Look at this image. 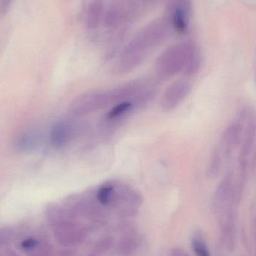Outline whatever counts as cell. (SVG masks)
Masks as SVG:
<instances>
[{
	"label": "cell",
	"mask_w": 256,
	"mask_h": 256,
	"mask_svg": "<svg viewBox=\"0 0 256 256\" xmlns=\"http://www.w3.org/2000/svg\"><path fill=\"white\" fill-rule=\"evenodd\" d=\"M138 239L135 232H126L116 244V250L121 256H131L137 250Z\"/></svg>",
	"instance_id": "obj_10"
},
{
	"label": "cell",
	"mask_w": 256,
	"mask_h": 256,
	"mask_svg": "<svg viewBox=\"0 0 256 256\" xmlns=\"http://www.w3.org/2000/svg\"><path fill=\"white\" fill-rule=\"evenodd\" d=\"M192 248L196 256H210L208 249L204 242L198 238L192 240Z\"/></svg>",
	"instance_id": "obj_14"
},
{
	"label": "cell",
	"mask_w": 256,
	"mask_h": 256,
	"mask_svg": "<svg viewBox=\"0 0 256 256\" xmlns=\"http://www.w3.org/2000/svg\"><path fill=\"white\" fill-rule=\"evenodd\" d=\"M68 212V210H67ZM55 237L60 244L64 246H75L85 240L86 230L68 212L67 215L54 225Z\"/></svg>",
	"instance_id": "obj_4"
},
{
	"label": "cell",
	"mask_w": 256,
	"mask_h": 256,
	"mask_svg": "<svg viewBox=\"0 0 256 256\" xmlns=\"http://www.w3.org/2000/svg\"><path fill=\"white\" fill-rule=\"evenodd\" d=\"M76 131V126L72 122H58L51 129V143L54 147H63L74 137Z\"/></svg>",
	"instance_id": "obj_7"
},
{
	"label": "cell",
	"mask_w": 256,
	"mask_h": 256,
	"mask_svg": "<svg viewBox=\"0 0 256 256\" xmlns=\"http://www.w3.org/2000/svg\"><path fill=\"white\" fill-rule=\"evenodd\" d=\"M171 256H190L186 254L183 250L179 249V248H176L172 250L171 252Z\"/></svg>",
	"instance_id": "obj_16"
},
{
	"label": "cell",
	"mask_w": 256,
	"mask_h": 256,
	"mask_svg": "<svg viewBox=\"0 0 256 256\" xmlns=\"http://www.w3.org/2000/svg\"><path fill=\"white\" fill-rule=\"evenodd\" d=\"M192 85L188 80H176L168 86L162 97L160 106L164 110H172L177 108L190 92Z\"/></svg>",
	"instance_id": "obj_6"
},
{
	"label": "cell",
	"mask_w": 256,
	"mask_h": 256,
	"mask_svg": "<svg viewBox=\"0 0 256 256\" xmlns=\"http://www.w3.org/2000/svg\"><path fill=\"white\" fill-rule=\"evenodd\" d=\"M115 242L111 237H104L98 240L93 248V252L98 254H103L108 252L114 248Z\"/></svg>",
	"instance_id": "obj_13"
},
{
	"label": "cell",
	"mask_w": 256,
	"mask_h": 256,
	"mask_svg": "<svg viewBox=\"0 0 256 256\" xmlns=\"http://www.w3.org/2000/svg\"><path fill=\"white\" fill-rule=\"evenodd\" d=\"M124 100L122 86L108 91L91 92L75 98L70 105V112L75 116H84Z\"/></svg>",
	"instance_id": "obj_2"
},
{
	"label": "cell",
	"mask_w": 256,
	"mask_h": 256,
	"mask_svg": "<svg viewBox=\"0 0 256 256\" xmlns=\"http://www.w3.org/2000/svg\"><path fill=\"white\" fill-rule=\"evenodd\" d=\"M192 12L191 0H168L167 21L178 33L186 32Z\"/></svg>",
	"instance_id": "obj_5"
},
{
	"label": "cell",
	"mask_w": 256,
	"mask_h": 256,
	"mask_svg": "<svg viewBox=\"0 0 256 256\" xmlns=\"http://www.w3.org/2000/svg\"><path fill=\"white\" fill-rule=\"evenodd\" d=\"M104 16V4L103 0H92L86 14V24L88 30L99 28Z\"/></svg>",
	"instance_id": "obj_8"
},
{
	"label": "cell",
	"mask_w": 256,
	"mask_h": 256,
	"mask_svg": "<svg viewBox=\"0 0 256 256\" xmlns=\"http://www.w3.org/2000/svg\"><path fill=\"white\" fill-rule=\"evenodd\" d=\"M39 137L34 132H26L22 134L18 140V146L22 150H31L38 146Z\"/></svg>",
	"instance_id": "obj_12"
},
{
	"label": "cell",
	"mask_w": 256,
	"mask_h": 256,
	"mask_svg": "<svg viewBox=\"0 0 256 256\" xmlns=\"http://www.w3.org/2000/svg\"><path fill=\"white\" fill-rule=\"evenodd\" d=\"M194 44L183 42L172 45L162 52L156 62V72L160 78L166 79L184 72Z\"/></svg>",
	"instance_id": "obj_3"
},
{
	"label": "cell",
	"mask_w": 256,
	"mask_h": 256,
	"mask_svg": "<svg viewBox=\"0 0 256 256\" xmlns=\"http://www.w3.org/2000/svg\"><path fill=\"white\" fill-rule=\"evenodd\" d=\"M200 66H201V54L196 45L194 44L190 54L184 73L189 76L196 74L200 70Z\"/></svg>",
	"instance_id": "obj_11"
},
{
	"label": "cell",
	"mask_w": 256,
	"mask_h": 256,
	"mask_svg": "<svg viewBox=\"0 0 256 256\" xmlns=\"http://www.w3.org/2000/svg\"><path fill=\"white\" fill-rule=\"evenodd\" d=\"M128 18L127 9L124 2H116L104 13V22L106 28L114 30L117 28L123 20Z\"/></svg>",
	"instance_id": "obj_9"
},
{
	"label": "cell",
	"mask_w": 256,
	"mask_h": 256,
	"mask_svg": "<svg viewBox=\"0 0 256 256\" xmlns=\"http://www.w3.org/2000/svg\"><path fill=\"white\" fill-rule=\"evenodd\" d=\"M38 240L34 238H28L25 239L21 242V248L22 249L26 250L36 249V248L38 246Z\"/></svg>",
	"instance_id": "obj_15"
},
{
	"label": "cell",
	"mask_w": 256,
	"mask_h": 256,
	"mask_svg": "<svg viewBox=\"0 0 256 256\" xmlns=\"http://www.w3.org/2000/svg\"><path fill=\"white\" fill-rule=\"evenodd\" d=\"M170 30V25L166 20H158L144 27L120 54L116 62V72L127 73L138 67L152 50L166 38Z\"/></svg>",
	"instance_id": "obj_1"
},
{
	"label": "cell",
	"mask_w": 256,
	"mask_h": 256,
	"mask_svg": "<svg viewBox=\"0 0 256 256\" xmlns=\"http://www.w3.org/2000/svg\"><path fill=\"white\" fill-rule=\"evenodd\" d=\"M88 256H102V254H97V252H92L91 254H90Z\"/></svg>",
	"instance_id": "obj_17"
}]
</instances>
